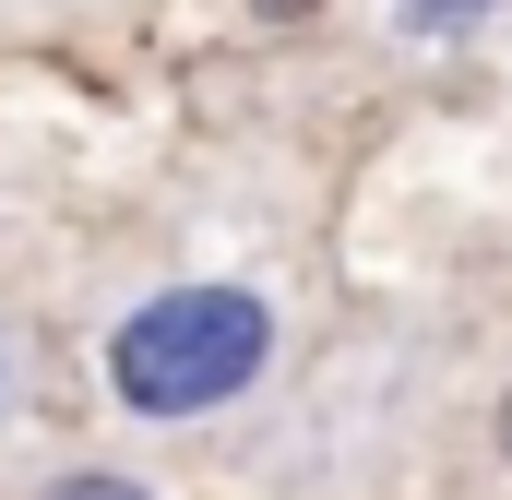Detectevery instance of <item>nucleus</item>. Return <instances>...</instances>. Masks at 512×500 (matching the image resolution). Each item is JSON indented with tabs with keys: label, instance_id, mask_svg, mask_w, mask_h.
Masks as SVG:
<instances>
[{
	"label": "nucleus",
	"instance_id": "nucleus-5",
	"mask_svg": "<svg viewBox=\"0 0 512 500\" xmlns=\"http://www.w3.org/2000/svg\"><path fill=\"white\" fill-rule=\"evenodd\" d=\"M501 453H512V393H501Z\"/></svg>",
	"mask_w": 512,
	"mask_h": 500
},
{
	"label": "nucleus",
	"instance_id": "nucleus-2",
	"mask_svg": "<svg viewBox=\"0 0 512 500\" xmlns=\"http://www.w3.org/2000/svg\"><path fill=\"white\" fill-rule=\"evenodd\" d=\"M48 500H155V489H143V477H108V465H84V477H60Z\"/></svg>",
	"mask_w": 512,
	"mask_h": 500
},
{
	"label": "nucleus",
	"instance_id": "nucleus-3",
	"mask_svg": "<svg viewBox=\"0 0 512 500\" xmlns=\"http://www.w3.org/2000/svg\"><path fill=\"white\" fill-rule=\"evenodd\" d=\"M477 12H489V0H405V24H417V36H453V24H477Z\"/></svg>",
	"mask_w": 512,
	"mask_h": 500
},
{
	"label": "nucleus",
	"instance_id": "nucleus-1",
	"mask_svg": "<svg viewBox=\"0 0 512 500\" xmlns=\"http://www.w3.org/2000/svg\"><path fill=\"white\" fill-rule=\"evenodd\" d=\"M274 358V310L251 286H167L108 334V393L131 417H215Z\"/></svg>",
	"mask_w": 512,
	"mask_h": 500
},
{
	"label": "nucleus",
	"instance_id": "nucleus-4",
	"mask_svg": "<svg viewBox=\"0 0 512 500\" xmlns=\"http://www.w3.org/2000/svg\"><path fill=\"white\" fill-rule=\"evenodd\" d=\"M251 12L262 24H298V12H322V0H251Z\"/></svg>",
	"mask_w": 512,
	"mask_h": 500
}]
</instances>
